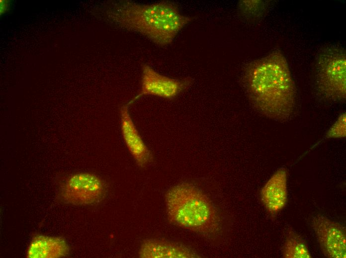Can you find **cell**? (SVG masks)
Here are the masks:
<instances>
[{
  "instance_id": "cell-1",
  "label": "cell",
  "mask_w": 346,
  "mask_h": 258,
  "mask_svg": "<svg viewBox=\"0 0 346 258\" xmlns=\"http://www.w3.org/2000/svg\"><path fill=\"white\" fill-rule=\"evenodd\" d=\"M242 82L250 101L260 113L279 122L292 117L296 103L295 85L280 52H273L249 63Z\"/></svg>"
},
{
  "instance_id": "cell-2",
  "label": "cell",
  "mask_w": 346,
  "mask_h": 258,
  "mask_svg": "<svg viewBox=\"0 0 346 258\" xmlns=\"http://www.w3.org/2000/svg\"><path fill=\"white\" fill-rule=\"evenodd\" d=\"M110 18L119 27L141 34L161 46L170 44L192 19L181 14L173 2L142 4L127 0L115 4Z\"/></svg>"
},
{
  "instance_id": "cell-3",
  "label": "cell",
  "mask_w": 346,
  "mask_h": 258,
  "mask_svg": "<svg viewBox=\"0 0 346 258\" xmlns=\"http://www.w3.org/2000/svg\"><path fill=\"white\" fill-rule=\"evenodd\" d=\"M169 219L183 228L201 234H211L219 227V217L210 199L191 184L171 188L165 196Z\"/></svg>"
},
{
  "instance_id": "cell-4",
  "label": "cell",
  "mask_w": 346,
  "mask_h": 258,
  "mask_svg": "<svg viewBox=\"0 0 346 258\" xmlns=\"http://www.w3.org/2000/svg\"><path fill=\"white\" fill-rule=\"evenodd\" d=\"M317 84L320 92L334 101L346 97V57L344 49L331 45L325 47L316 59Z\"/></svg>"
},
{
  "instance_id": "cell-5",
  "label": "cell",
  "mask_w": 346,
  "mask_h": 258,
  "mask_svg": "<svg viewBox=\"0 0 346 258\" xmlns=\"http://www.w3.org/2000/svg\"><path fill=\"white\" fill-rule=\"evenodd\" d=\"M106 187L98 176L89 173H80L70 176L60 193L65 202L74 205H86L95 203L104 196Z\"/></svg>"
},
{
  "instance_id": "cell-6",
  "label": "cell",
  "mask_w": 346,
  "mask_h": 258,
  "mask_svg": "<svg viewBox=\"0 0 346 258\" xmlns=\"http://www.w3.org/2000/svg\"><path fill=\"white\" fill-rule=\"evenodd\" d=\"M311 225L325 256L346 258V233L343 225L318 214L313 217Z\"/></svg>"
},
{
  "instance_id": "cell-7",
  "label": "cell",
  "mask_w": 346,
  "mask_h": 258,
  "mask_svg": "<svg viewBox=\"0 0 346 258\" xmlns=\"http://www.w3.org/2000/svg\"><path fill=\"white\" fill-rule=\"evenodd\" d=\"M190 82L188 79H177L161 74L149 65L145 64L142 68L140 91L127 104L129 106L144 95H154L166 99L173 98L185 90Z\"/></svg>"
},
{
  "instance_id": "cell-8",
  "label": "cell",
  "mask_w": 346,
  "mask_h": 258,
  "mask_svg": "<svg viewBox=\"0 0 346 258\" xmlns=\"http://www.w3.org/2000/svg\"><path fill=\"white\" fill-rule=\"evenodd\" d=\"M120 128L122 137L137 164L144 167L152 160V155L141 138L129 112V105L120 108Z\"/></svg>"
},
{
  "instance_id": "cell-9",
  "label": "cell",
  "mask_w": 346,
  "mask_h": 258,
  "mask_svg": "<svg viewBox=\"0 0 346 258\" xmlns=\"http://www.w3.org/2000/svg\"><path fill=\"white\" fill-rule=\"evenodd\" d=\"M261 199L265 208L272 215L277 214L287 201V172L278 169L270 177L261 191Z\"/></svg>"
},
{
  "instance_id": "cell-10",
  "label": "cell",
  "mask_w": 346,
  "mask_h": 258,
  "mask_svg": "<svg viewBox=\"0 0 346 258\" xmlns=\"http://www.w3.org/2000/svg\"><path fill=\"white\" fill-rule=\"evenodd\" d=\"M139 256L143 258H194L199 255L193 250L181 245L158 240L144 241L140 247Z\"/></svg>"
},
{
  "instance_id": "cell-11",
  "label": "cell",
  "mask_w": 346,
  "mask_h": 258,
  "mask_svg": "<svg viewBox=\"0 0 346 258\" xmlns=\"http://www.w3.org/2000/svg\"><path fill=\"white\" fill-rule=\"evenodd\" d=\"M69 251L63 238L38 234L32 238L26 256L28 258H59L67 256Z\"/></svg>"
},
{
  "instance_id": "cell-12",
  "label": "cell",
  "mask_w": 346,
  "mask_h": 258,
  "mask_svg": "<svg viewBox=\"0 0 346 258\" xmlns=\"http://www.w3.org/2000/svg\"><path fill=\"white\" fill-rule=\"evenodd\" d=\"M282 255L284 258H311L304 240L292 229H288L286 232Z\"/></svg>"
},
{
  "instance_id": "cell-13",
  "label": "cell",
  "mask_w": 346,
  "mask_h": 258,
  "mask_svg": "<svg viewBox=\"0 0 346 258\" xmlns=\"http://www.w3.org/2000/svg\"><path fill=\"white\" fill-rule=\"evenodd\" d=\"M346 135V114H342L331 127L326 134V138H344Z\"/></svg>"
}]
</instances>
